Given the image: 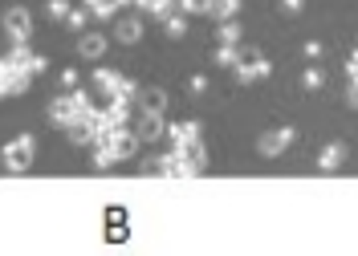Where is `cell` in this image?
I'll list each match as a JSON object with an SVG mask.
<instances>
[{
  "mask_svg": "<svg viewBox=\"0 0 358 256\" xmlns=\"http://www.w3.org/2000/svg\"><path fill=\"white\" fill-rule=\"evenodd\" d=\"M232 73H236L241 86H252V82H265L268 73H273V61L261 57V53H241V61L232 66Z\"/></svg>",
  "mask_w": 358,
  "mask_h": 256,
  "instance_id": "cell-1",
  "label": "cell"
},
{
  "mask_svg": "<svg viewBox=\"0 0 358 256\" xmlns=\"http://www.w3.org/2000/svg\"><path fill=\"white\" fill-rule=\"evenodd\" d=\"M293 142H297V130L293 126H273V130H265L261 139H257V151L265 155V159H277V155H285Z\"/></svg>",
  "mask_w": 358,
  "mask_h": 256,
  "instance_id": "cell-2",
  "label": "cell"
},
{
  "mask_svg": "<svg viewBox=\"0 0 358 256\" xmlns=\"http://www.w3.org/2000/svg\"><path fill=\"white\" fill-rule=\"evenodd\" d=\"M33 155H37L33 135H21V139H13L4 146V167H8V171H24V167L33 163Z\"/></svg>",
  "mask_w": 358,
  "mask_h": 256,
  "instance_id": "cell-3",
  "label": "cell"
},
{
  "mask_svg": "<svg viewBox=\"0 0 358 256\" xmlns=\"http://www.w3.org/2000/svg\"><path fill=\"white\" fill-rule=\"evenodd\" d=\"M4 33L13 37V45H24V41L33 37V17H29V8L13 4V8L4 13Z\"/></svg>",
  "mask_w": 358,
  "mask_h": 256,
  "instance_id": "cell-4",
  "label": "cell"
},
{
  "mask_svg": "<svg viewBox=\"0 0 358 256\" xmlns=\"http://www.w3.org/2000/svg\"><path fill=\"white\" fill-rule=\"evenodd\" d=\"M106 139H110L118 159H134L138 155V135H134L131 126H114V130H106Z\"/></svg>",
  "mask_w": 358,
  "mask_h": 256,
  "instance_id": "cell-5",
  "label": "cell"
},
{
  "mask_svg": "<svg viewBox=\"0 0 358 256\" xmlns=\"http://www.w3.org/2000/svg\"><path fill=\"white\" fill-rule=\"evenodd\" d=\"M346 155H350V146H346V142H326V146H322V155H317V171H322V175L342 171Z\"/></svg>",
  "mask_w": 358,
  "mask_h": 256,
  "instance_id": "cell-6",
  "label": "cell"
},
{
  "mask_svg": "<svg viewBox=\"0 0 358 256\" xmlns=\"http://www.w3.org/2000/svg\"><path fill=\"white\" fill-rule=\"evenodd\" d=\"M176 155H179V163H187L196 175L208 171V151H203V139H192V142H183V146H176Z\"/></svg>",
  "mask_w": 358,
  "mask_h": 256,
  "instance_id": "cell-7",
  "label": "cell"
},
{
  "mask_svg": "<svg viewBox=\"0 0 358 256\" xmlns=\"http://www.w3.org/2000/svg\"><path fill=\"white\" fill-rule=\"evenodd\" d=\"M134 98H138V106H143V114H167V102H171V98H167V93L159 90V86H147V90H138L134 93Z\"/></svg>",
  "mask_w": 358,
  "mask_h": 256,
  "instance_id": "cell-8",
  "label": "cell"
},
{
  "mask_svg": "<svg viewBox=\"0 0 358 256\" xmlns=\"http://www.w3.org/2000/svg\"><path fill=\"white\" fill-rule=\"evenodd\" d=\"M29 86V73L13 70L8 61H0V98H8V93H21Z\"/></svg>",
  "mask_w": 358,
  "mask_h": 256,
  "instance_id": "cell-9",
  "label": "cell"
},
{
  "mask_svg": "<svg viewBox=\"0 0 358 256\" xmlns=\"http://www.w3.org/2000/svg\"><path fill=\"white\" fill-rule=\"evenodd\" d=\"M106 37L102 33H82V41H78V53L86 57V61H102V53H106Z\"/></svg>",
  "mask_w": 358,
  "mask_h": 256,
  "instance_id": "cell-10",
  "label": "cell"
},
{
  "mask_svg": "<svg viewBox=\"0 0 358 256\" xmlns=\"http://www.w3.org/2000/svg\"><path fill=\"white\" fill-rule=\"evenodd\" d=\"M114 41H122V45H138V41H143V21H138V17H122L118 29H114Z\"/></svg>",
  "mask_w": 358,
  "mask_h": 256,
  "instance_id": "cell-11",
  "label": "cell"
},
{
  "mask_svg": "<svg viewBox=\"0 0 358 256\" xmlns=\"http://www.w3.org/2000/svg\"><path fill=\"white\" fill-rule=\"evenodd\" d=\"M138 142H159L163 135H167V126H163V118L159 114H143V122H138Z\"/></svg>",
  "mask_w": 358,
  "mask_h": 256,
  "instance_id": "cell-12",
  "label": "cell"
},
{
  "mask_svg": "<svg viewBox=\"0 0 358 256\" xmlns=\"http://www.w3.org/2000/svg\"><path fill=\"white\" fill-rule=\"evenodd\" d=\"M78 118V106H73V98H57L53 106H49V122L53 126H69Z\"/></svg>",
  "mask_w": 358,
  "mask_h": 256,
  "instance_id": "cell-13",
  "label": "cell"
},
{
  "mask_svg": "<svg viewBox=\"0 0 358 256\" xmlns=\"http://www.w3.org/2000/svg\"><path fill=\"white\" fill-rule=\"evenodd\" d=\"M167 139H171V146H183V142L200 139V126L196 122H171L167 126Z\"/></svg>",
  "mask_w": 358,
  "mask_h": 256,
  "instance_id": "cell-14",
  "label": "cell"
},
{
  "mask_svg": "<svg viewBox=\"0 0 358 256\" xmlns=\"http://www.w3.org/2000/svg\"><path fill=\"white\" fill-rule=\"evenodd\" d=\"M187 21H192V17H183V13H179V8H171V13H167V17H163V29H167V37H183V33H187Z\"/></svg>",
  "mask_w": 358,
  "mask_h": 256,
  "instance_id": "cell-15",
  "label": "cell"
},
{
  "mask_svg": "<svg viewBox=\"0 0 358 256\" xmlns=\"http://www.w3.org/2000/svg\"><path fill=\"white\" fill-rule=\"evenodd\" d=\"M134 4H138V8H143L147 17H155V21H163V17H167V13L176 8V0H134Z\"/></svg>",
  "mask_w": 358,
  "mask_h": 256,
  "instance_id": "cell-16",
  "label": "cell"
},
{
  "mask_svg": "<svg viewBox=\"0 0 358 256\" xmlns=\"http://www.w3.org/2000/svg\"><path fill=\"white\" fill-rule=\"evenodd\" d=\"M212 4H216V0H176V8L183 13V17H208Z\"/></svg>",
  "mask_w": 358,
  "mask_h": 256,
  "instance_id": "cell-17",
  "label": "cell"
},
{
  "mask_svg": "<svg viewBox=\"0 0 358 256\" xmlns=\"http://www.w3.org/2000/svg\"><path fill=\"white\" fill-rule=\"evenodd\" d=\"M122 4H127V0H86L90 17H98V21H102V17H114V13H118Z\"/></svg>",
  "mask_w": 358,
  "mask_h": 256,
  "instance_id": "cell-18",
  "label": "cell"
},
{
  "mask_svg": "<svg viewBox=\"0 0 358 256\" xmlns=\"http://www.w3.org/2000/svg\"><path fill=\"white\" fill-rule=\"evenodd\" d=\"M241 4H245V0H216V4H212V17H220V21H236V17H241Z\"/></svg>",
  "mask_w": 358,
  "mask_h": 256,
  "instance_id": "cell-19",
  "label": "cell"
},
{
  "mask_svg": "<svg viewBox=\"0 0 358 256\" xmlns=\"http://www.w3.org/2000/svg\"><path fill=\"white\" fill-rule=\"evenodd\" d=\"M241 37H245V33H241V24L236 21H220V33H216L220 45H241Z\"/></svg>",
  "mask_w": 358,
  "mask_h": 256,
  "instance_id": "cell-20",
  "label": "cell"
},
{
  "mask_svg": "<svg viewBox=\"0 0 358 256\" xmlns=\"http://www.w3.org/2000/svg\"><path fill=\"white\" fill-rule=\"evenodd\" d=\"M118 77H122L118 70H94V86H98V90H106V93H114Z\"/></svg>",
  "mask_w": 358,
  "mask_h": 256,
  "instance_id": "cell-21",
  "label": "cell"
},
{
  "mask_svg": "<svg viewBox=\"0 0 358 256\" xmlns=\"http://www.w3.org/2000/svg\"><path fill=\"white\" fill-rule=\"evenodd\" d=\"M236 61H241V49H236V45H216V66L232 70Z\"/></svg>",
  "mask_w": 358,
  "mask_h": 256,
  "instance_id": "cell-22",
  "label": "cell"
},
{
  "mask_svg": "<svg viewBox=\"0 0 358 256\" xmlns=\"http://www.w3.org/2000/svg\"><path fill=\"white\" fill-rule=\"evenodd\" d=\"M301 86H306V90H322V86H326V73L317 70V66H310V70L301 73Z\"/></svg>",
  "mask_w": 358,
  "mask_h": 256,
  "instance_id": "cell-23",
  "label": "cell"
},
{
  "mask_svg": "<svg viewBox=\"0 0 358 256\" xmlns=\"http://www.w3.org/2000/svg\"><path fill=\"white\" fill-rule=\"evenodd\" d=\"M106 220H110V240H122V236H127V216L114 208L110 216H106Z\"/></svg>",
  "mask_w": 358,
  "mask_h": 256,
  "instance_id": "cell-24",
  "label": "cell"
},
{
  "mask_svg": "<svg viewBox=\"0 0 358 256\" xmlns=\"http://www.w3.org/2000/svg\"><path fill=\"white\" fill-rule=\"evenodd\" d=\"M86 21H90V8H69V17H66L69 29H78V33H82V29H86Z\"/></svg>",
  "mask_w": 358,
  "mask_h": 256,
  "instance_id": "cell-25",
  "label": "cell"
},
{
  "mask_svg": "<svg viewBox=\"0 0 358 256\" xmlns=\"http://www.w3.org/2000/svg\"><path fill=\"white\" fill-rule=\"evenodd\" d=\"M49 17H53V21H66L69 17V0H49Z\"/></svg>",
  "mask_w": 358,
  "mask_h": 256,
  "instance_id": "cell-26",
  "label": "cell"
},
{
  "mask_svg": "<svg viewBox=\"0 0 358 256\" xmlns=\"http://www.w3.org/2000/svg\"><path fill=\"white\" fill-rule=\"evenodd\" d=\"M208 86H212V82H208L203 73H192V82H187V90L192 93H208Z\"/></svg>",
  "mask_w": 358,
  "mask_h": 256,
  "instance_id": "cell-27",
  "label": "cell"
},
{
  "mask_svg": "<svg viewBox=\"0 0 358 256\" xmlns=\"http://www.w3.org/2000/svg\"><path fill=\"white\" fill-rule=\"evenodd\" d=\"M306 8V0H281V13H289V17H297Z\"/></svg>",
  "mask_w": 358,
  "mask_h": 256,
  "instance_id": "cell-28",
  "label": "cell"
},
{
  "mask_svg": "<svg viewBox=\"0 0 358 256\" xmlns=\"http://www.w3.org/2000/svg\"><path fill=\"white\" fill-rule=\"evenodd\" d=\"M346 106L358 110V77H350V90H346Z\"/></svg>",
  "mask_w": 358,
  "mask_h": 256,
  "instance_id": "cell-29",
  "label": "cell"
},
{
  "mask_svg": "<svg viewBox=\"0 0 358 256\" xmlns=\"http://www.w3.org/2000/svg\"><path fill=\"white\" fill-rule=\"evenodd\" d=\"M78 86V73L73 70H62V90H73Z\"/></svg>",
  "mask_w": 358,
  "mask_h": 256,
  "instance_id": "cell-30",
  "label": "cell"
},
{
  "mask_svg": "<svg viewBox=\"0 0 358 256\" xmlns=\"http://www.w3.org/2000/svg\"><path fill=\"white\" fill-rule=\"evenodd\" d=\"M346 77H358V45H355V53H350V61H346Z\"/></svg>",
  "mask_w": 358,
  "mask_h": 256,
  "instance_id": "cell-31",
  "label": "cell"
},
{
  "mask_svg": "<svg viewBox=\"0 0 358 256\" xmlns=\"http://www.w3.org/2000/svg\"><path fill=\"white\" fill-rule=\"evenodd\" d=\"M306 53L310 57H322V41H306Z\"/></svg>",
  "mask_w": 358,
  "mask_h": 256,
  "instance_id": "cell-32",
  "label": "cell"
}]
</instances>
